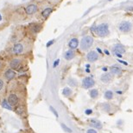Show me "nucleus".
<instances>
[{
	"label": "nucleus",
	"mask_w": 133,
	"mask_h": 133,
	"mask_svg": "<svg viewBox=\"0 0 133 133\" xmlns=\"http://www.w3.org/2000/svg\"><path fill=\"white\" fill-rule=\"evenodd\" d=\"M2 106H3L4 108L7 109V110H10V111H11V110H12L11 105H10V103H8V101H6V100H4V101L2 102Z\"/></svg>",
	"instance_id": "obj_23"
},
{
	"label": "nucleus",
	"mask_w": 133,
	"mask_h": 133,
	"mask_svg": "<svg viewBox=\"0 0 133 133\" xmlns=\"http://www.w3.org/2000/svg\"><path fill=\"white\" fill-rule=\"evenodd\" d=\"M1 67H2V62L0 61V68H1Z\"/></svg>",
	"instance_id": "obj_37"
},
{
	"label": "nucleus",
	"mask_w": 133,
	"mask_h": 133,
	"mask_svg": "<svg viewBox=\"0 0 133 133\" xmlns=\"http://www.w3.org/2000/svg\"><path fill=\"white\" fill-rule=\"evenodd\" d=\"M118 62H119V63H124V65H128V63H127L126 62H124V61H122V60H119V59H118Z\"/></svg>",
	"instance_id": "obj_34"
},
{
	"label": "nucleus",
	"mask_w": 133,
	"mask_h": 133,
	"mask_svg": "<svg viewBox=\"0 0 133 133\" xmlns=\"http://www.w3.org/2000/svg\"><path fill=\"white\" fill-rule=\"evenodd\" d=\"M72 90L69 88V87H65L64 89L62 90V94L63 96H65V97H69V96L72 95Z\"/></svg>",
	"instance_id": "obj_18"
},
{
	"label": "nucleus",
	"mask_w": 133,
	"mask_h": 133,
	"mask_svg": "<svg viewBox=\"0 0 133 133\" xmlns=\"http://www.w3.org/2000/svg\"><path fill=\"white\" fill-rule=\"evenodd\" d=\"M112 78H113V75L111 72H105L102 74L100 77V80L103 83H110L112 80Z\"/></svg>",
	"instance_id": "obj_8"
},
{
	"label": "nucleus",
	"mask_w": 133,
	"mask_h": 133,
	"mask_svg": "<svg viewBox=\"0 0 133 133\" xmlns=\"http://www.w3.org/2000/svg\"><path fill=\"white\" fill-rule=\"evenodd\" d=\"M23 51V46L22 44H16L13 47V52L15 54H21Z\"/></svg>",
	"instance_id": "obj_14"
},
{
	"label": "nucleus",
	"mask_w": 133,
	"mask_h": 133,
	"mask_svg": "<svg viewBox=\"0 0 133 133\" xmlns=\"http://www.w3.org/2000/svg\"><path fill=\"white\" fill-rule=\"evenodd\" d=\"M16 112L17 114H19V115H22V114H23V112H24V109H23V106H19V107H17L16 109Z\"/></svg>",
	"instance_id": "obj_25"
},
{
	"label": "nucleus",
	"mask_w": 133,
	"mask_h": 133,
	"mask_svg": "<svg viewBox=\"0 0 133 133\" xmlns=\"http://www.w3.org/2000/svg\"><path fill=\"white\" fill-rule=\"evenodd\" d=\"M49 108H50V111H51L52 112H54V114H55V116H56V117H58V113H57V111L55 110V108L53 107V106H50Z\"/></svg>",
	"instance_id": "obj_26"
},
{
	"label": "nucleus",
	"mask_w": 133,
	"mask_h": 133,
	"mask_svg": "<svg viewBox=\"0 0 133 133\" xmlns=\"http://www.w3.org/2000/svg\"><path fill=\"white\" fill-rule=\"evenodd\" d=\"M60 63V60H59V59H57V60L55 62V63H54V67H56V66L58 65V63Z\"/></svg>",
	"instance_id": "obj_32"
},
{
	"label": "nucleus",
	"mask_w": 133,
	"mask_h": 133,
	"mask_svg": "<svg viewBox=\"0 0 133 133\" xmlns=\"http://www.w3.org/2000/svg\"><path fill=\"white\" fill-rule=\"evenodd\" d=\"M41 29H42V27L39 25H37V24H33V25H31V30H32V31H33V32H35V33H36V32H38V31H40Z\"/></svg>",
	"instance_id": "obj_21"
},
{
	"label": "nucleus",
	"mask_w": 133,
	"mask_h": 133,
	"mask_svg": "<svg viewBox=\"0 0 133 133\" xmlns=\"http://www.w3.org/2000/svg\"><path fill=\"white\" fill-rule=\"evenodd\" d=\"M112 51L114 52V54H124V53H125L126 50L124 45L117 44L112 47Z\"/></svg>",
	"instance_id": "obj_5"
},
{
	"label": "nucleus",
	"mask_w": 133,
	"mask_h": 133,
	"mask_svg": "<svg viewBox=\"0 0 133 133\" xmlns=\"http://www.w3.org/2000/svg\"><path fill=\"white\" fill-rule=\"evenodd\" d=\"M53 11V9L52 8H46V9H44L42 10V16L44 18H47L51 14V12Z\"/></svg>",
	"instance_id": "obj_17"
},
{
	"label": "nucleus",
	"mask_w": 133,
	"mask_h": 133,
	"mask_svg": "<svg viewBox=\"0 0 133 133\" xmlns=\"http://www.w3.org/2000/svg\"><path fill=\"white\" fill-rule=\"evenodd\" d=\"M74 50H66V51L65 52V54H64V57H65V59L66 60H71V59H73V58L74 57Z\"/></svg>",
	"instance_id": "obj_15"
},
{
	"label": "nucleus",
	"mask_w": 133,
	"mask_h": 133,
	"mask_svg": "<svg viewBox=\"0 0 133 133\" xmlns=\"http://www.w3.org/2000/svg\"><path fill=\"white\" fill-rule=\"evenodd\" d=\"M62 127H63V128H64V130H65V131H68V132H72V131H71V130H70V129H68V127H66V125H64V124H62Z\"/></svg>",
	"instance_id": "obj_30"
},
{
	"label": "nucleus",
	"mask_w": 133,
	"mask_h": 133,
	"mask_svg": "<svg viewBox=\"0 0 133 133\" xmlns=\"http://www.w3.org/2000/svg\"><path fill=\"white\" fill-rule=\"evenodd\" d=\"M79 40H78V38H72L70 41H69V43H68V47L70 48V49L72 50H74V49H76L77 47L79 46Z\"/></svg>",
	"instance_id": "obj_13"
},
{
	"label": "nucleus",
	"mask_w": 133,
	"mask_h": 133,
	"mask_svg": "<svg viewBox=\"0 0 133 133\" xmlns=\"http://www.w3.org/2000/svg\"><path fill=\"white\" fill-rule=\"evenodd\" d=\"M102 109L106 112H110L111 111V105L108 103H103L102 105Z\"/></svg>",
	"instance_id": "obj_24"
},
{
	"label": "nucleus",
	"mask_w": 133,
	"mask_h": 133,
	"mask_svg": "<svg viewBox=\"0 0 133 133\" xmlns=\"http://www.w3.org/2000/svg\"><path fill=\"white\" fill-rule=\"evenodd\" d=\"M53 44H54V40H50V41H49V42L47 43L46 46H47V47H50Z\"/></svg>",
	"instance_id": "obj_27"
},
{
	"label": "nucleus",
	"mask_w": 133,
	"mask_h": 133,
	"mask_svg": "<svg viewBox=\"0 0 133 133\" xmlns=\"http://www.w3.org/2000/svg\"><path fill=\"white\" fill-rule=\"evenodd\" d=\"M4 83L2 79H0V90H1L3 88H4Z\"/></svg>",
	"instance_id": "obj_28"
},
{
	"label": "nucleus",
	"mask_w": 133,
	"mask_h": 133,
	"mask_svg": "<svg viewBox=\"0 0 133 133\" xmlns=\"http://www.w3.org/2000/svg\"><path fill=\"white\" fill-rule=\"evenodd\" d=\"M87 133H97V131H95L94 129H89L88 131H87Z\"/></svg>",
	"instance_id": "obj_29"
},
{
	"label": "nucleus",
	"mask_w": 133,
	"mask_h": 133,
	"mask_svg": "<svg viewBox=\"0 0 133 133\" xmlns=\"http://www.w3.org/2000/svg\"><path fill=\"white\" fill-rule=\"evenodd\" d=\"M8 103H10L11 106H14V105H17L18 102H19V98L16 94H10L9 97H8Z\"/></svg>",
	"instance_id": "obj_9"
},
{
	"label": "nucleus",
	"mask_w": 133,
	"mask_h": 133,
	"mask_svg": "<svg viewBox=\"0 0 133 133\" xmlns=\"http://www.w3.org/2000/svg\"><path fill=\"white\" fill-rule=\"evenodd\" d=\"M16 77V72L13 69H9L5 71L4 73V78L7 79V80H11Z\"/></svg>",
	"instance_id": "obj_10"
},
{
	"label": "nucleus",
	"mask_w": 133,
	"mask_h": 133,
	"mask_svg": "<svg viewBox=\"0 0 133 133\" xmlns=\"http://www.w3.org/2000/svg\"><path fill=\"white\" fill-rule=\"evenodd\" d=\"M68 84H69L70 86H74V87H76L77 85H78V82H77L76 79L72 78L68 79Z\"/></svg>",
	"instance_id": "obj_22"
},
{
	"label": "nucleus",
	"mask_w": 133,
	"mask_h": 133,
	"mask_svg": "<svg viewBox=\"0 0 133 133\" xmlns=\"http://www.w3.org/2000/svg\"><path fill=\"white\" fill-rule=\"evenodd\" d=\"M108 1H111V0H108Z\"/></svg>",
	"instance_id": "obj_39"
},
{
	"label": "nucleus",
	"mask_w": 133,
	"mask_h": 133,
	"mask_svg": "<svg viewBox=\"0 0 133 133\" xmlns=\"http://www.w3.org/2000/svg\"><path fill=\"white\" fill-rule=\"evenodd\" d=\"M90 126L94 127V128H96V129H101L103 125H102V124H101L100 121L94 120V119H92V120L90 121Z\"/></svg>",
	"instance_id": "obj_16"
},
{
	"label": "nucleus",
	"mask_w": 133,
	"mask_h": 133,
	"mask_svg": "<svg viewBox=\"0 0 133 133\" xmlns=\"http://www.w3.org/2000/svg\"><path fill=\"white\" fill-rule=\"evenodd\" d=\"M94 33H96V35L99 36V38H105L106 36L109 35V25H108V24L103 23V24H100V25H96Z\"/></svg>",
	"instance_id": "obj_1"
},
{
	"label": "nucleus",
	"mask_w": 133,
	"mask_h": 133,
	"mask_svg": "<svg viewBox=\"0 0 133 133\" xmlns=\"http://www.w3.org/2000/svg\"><path fill=\"white\" fill-rule=\"evenodd\" d=\"M2 20V17H1V15H0V21Z\"/></svg>",
	"instance_id": "obj_38"
},
{
	"label": "nucleus",
	"mask_w": 133,
	"mask_h": 133,
	"mask_svg": "<svg viewBox=\"0 0 133 133\" xmlns=\"http://www.w3.org/2000/svg\"><path fill=\"white\" fill-rule=\"evenodd\" d=\"M85 112H86L87 115H90V114L92 112V110H87L86 111H85Z\"/></svg>",
	"instance_id": "obj_31"
},
{
	"label": "nucleus",
	"mask_w": 133,
	"mask_h": 133,
	"mask_svg": "<svg viewBox=\"0 0 133 133\" xmlns=\"http://www.w3.org/2000/svg\"><path fill=\"white\" fill-rule=\"evenodd\" d=\"M97 50H98V51H99V53H102V51H101V50H100L99 49V48H98V49H97Z\"/></svg>",
	"instance_id": "obj_36"
},
{
	"label": "nucleus",
	"mask_w": 133,
	"mask_h": 133,
	"mask_svg": "<svg viewBox=\"0 0 133 133\" xmlns=\"http://www.w3.org/2000/svg\"><path fill=\"white\" fill-rule=\"evenodd\" d=\"M20 65H21V60L18 59V58H14V59H12L10 62V69H13V70L18 69Z\"/></svg>",
	"instance_id": "obj_11"
},
{
	"label": "nucleus",
	"mask_w": 133,
	"mask_h": 133,
	"mask_svg": "<svg viewBox=\"0 0 133 133\" xmlns=\"http://www.w3.org/2000/svg\"><path fill=\"white\" fill-rule=\"evenodd\" d=\"M105 54H107V55H109V54H110V52H109L107 50H105Z\"/></svg>",
	"instance_id": "obj_35"
},
{
	"label": "nucleus",
	"mask_w": 133,
	"mask_h": 133,
	"mask_svg": "<svg viewBox=\"0 0 133 133\" xmlns=\"http://www.w3.org/2000/svg\"><path fill=\"white\" fill-rule=\"evenodd\" d=\"M113 92L111 90H106L105 92V98L106 100H111L113 98Z\"/></svg>",
	"instance_id": "obj_19"
},
{
	"label": "nucleus",
	"mask_w": 133,
	"mask_h": 133,
	"mask_svg": "<svg viewBox=\"0 0 133 133\" xmlns=\"http://www.w3.org/2000/svg\"><path fill=\"white\" fill-rule=\"evenodd\" d=\"M95 28H96V25H94L91 27V31H92V32H94V31H95Z\"/></svg>",
	"instance_id": "obj_33"
},
{
	"label": "nucleus",
	"mask_w": 133,
	"mask_h": 133,
	"mask_svg": "<svg viewBox=\"0 0 133 133\" xmlns=\"http://www.w3.org/2000/svg\"><path fill=\"white\" fill-rule=\"evenodd\" d=\"M94 42V39L92 36H85L82 38V39L81 40V49L84 51L89 50L90 48L92 46Z\"/></svg>",
	"instance_id": "obj_2"
},
{
	"label": "nucleus",
	"mask_w": 133,
	"mask_h": 133,
	"mask_svg": "<svg viewBox=\"0 0 133 133\" xmlns=\"http://www.w3.org/2000/svg\"><path fill=\"white\" fill-rule=\"evenodd\" d=\"M95 84V81L92 79V78H85L83 80H82V86L83 88L85 89H89V88H92V86H94Z\"/></svg>",
	"instance_id": "obj_4"
},
{
	"label": "nucleus",
	"mask_w": 133,
	"mask_h": 133,
	"mask_svg": "<svg viewBox=\"0 0 133 133\" xmlns=\"http://www.w3.org/2000/svg\"><path fill=\"white\" fill-rule=\"evenodd\" d=\"M37 10H38V7H37L36 4H29L28 6L25 8V12L27 13L28 15H33L37 11Z\"/></svg>",
	"instance_id": "obj_7"
},
{
	"label": "nucleus",
	"mask_w": 133,
	"mask_h": 133,
	"mask_svg": "<svg viewBox=\"0 0 133 133\" xmlns=\"http://www.w3.org/2000/svg\"><path fill=\"white\" fill-rule=\"evenodd\" d=\"M110 72L112 74V75H115V76L120 75L122 73V69L120 67H118V66L112 65L110 67Z\"/></svg>",
	"instance_id": "obj_12"
},
{
	"label": "nucleus",
	"mask_w": 133,
	"mask_h": 133,
	"mask_svg": "<svg viewBox=\"0 0 133 133\" xmlns=\"http://www.w3.org/2000/svg\"><path fill=\"white\" fill-rule=\"evenodd\" d=\"M131 24L128 22V21H123L118 25V30L122 33H128L129 31H131Z\"/></svg>",
	"instance_id": "obj_3"
},
{
	"label": "nucleus",
	"mask_w": 133,
	"mask_h": 133,
	"mask_svg": "<svg viewBox=\"0 0 133 133\" xmlns=\"http://www.w3.org/2000/svg\"><path fill=\"white\" fill-rule=\"evenodd\" d=\"M89 95L92 98H94H94H97L98 96H99V91H98V90H96V89H92V90H90Z\"/></svg>",
	"instance_id": "obj_20"
},
{
	"label": "nucleus",
	"mask_w": 133,
	"mask_h": 133,
	"mask_svg": "<svg viewBox=\"0 0 133 133\" xmlns=\"http://www.w3.org/2000/svg\"><path fill=\"white\" fill-rule=\"evenodd\" d=\"M87 61H89V62H91V63L96 62V61L99 59V54H98L96 51H94V50L89 51L87 55Z\"/></svg>",
	"instance_id": "obj_6"
}]
</instances>
